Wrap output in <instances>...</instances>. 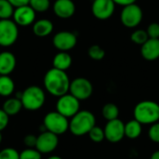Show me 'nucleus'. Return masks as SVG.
<instances>
[{"mask_svg":"<svg viewBox=\"0 0 159 159\" xmlns=\"http://www.w3.org/2000/svg\"><path fill=\"white\" fill-rule=\"evenodd\" d=\"M15 84L9 75H0V96L9 97L14 93Z\"/></svg>","mask_w":159,"mask_h":159,"instance_id":"4be33fe9","label":"nucleus"},{"mask_svg":"<svg viewBox=\"0 0 159 159\" xmlns=\"http://www.w3.org/2000/svg\"><path fill=\"white\" fill-rule=\"evenodd\" d=\"M59 138L58 135L49 132L48 130H44L37 136L35 149L43 154H50L58 147Z\"/></svg>","mask_w":159,"mask_h":159,"instance_id":"9d476101","label":"nucleus"},{"mask_svg":"<svg viewBox=\"0 0 159 159\" xmlns=\"http://www.w3.org/2000/svg\"><path fill=\"white\" fill-rule=\"evenodd\" d=\"M150 159H159V150L155 151V152L151 155Z\"/></svg>","mask_w":159,"mask_h":159,"instance_id":"e433bc0d","label":"nucleus"},{"mask_svg":"<svg viewBox=\"0 0 159 159\" xmlns=\"http://www.w3.org/2000/svg\"><path fill=\"white\" fill-rule=\"evenodd\" d=\"M29 6L35 12H45L50 7L49 0H30Z\"/></svg>","mask_w":159,"mask_h":159,"instance_id":"cd10ccee","label":"nucleus"},{"mask_svg":"<svg viewBox=\"0 0 159 159\" xmlns=\"http://www.w3.org/2000/svg\"><path fill=\"white\" fill-rule=\"evenodd\" d=\"M0 159H20V153L11 147L4 148L0 151Z\"/></svg>","mask_w":159,"mask_h":159,"instance_id":"c756f323","label":"nucleus"},{"mask_svg":"<svg viewBox=\"0 0 159 159\" xmlns=\"http://www.w3.org/2000/svg\"><path fill=\"white\" fill-rule=\"evenodd\" d=\"M52 64L53 68L61 71H66L72 65V57L69 53L65 51H61L54 56Z\"/></svg>","mask_w":159,"mask_h":159,"instance_id":"6ab92c4d","label":"nucleus"},{"mask_svg":"<svg viewBox=\"0 0 159 159\" xmlns=\"http://www.w3.org/2000/svg\"><path fill=\"white\" fill-rule=\"evenodd\" d=\"M103 130L105 140L112 143H119L125 137V123L119 118L107 121Z\"/></svg>","mask_w":159,"mask_h":159,"instance_id":"9b49d317","label":"nucleus"},{"mask_svg":"<svg viewBox=\"0 0 159 159\" xmlns=\"http://www.w3.org/2000/svg\"><path fill=\"white\" fill-rule=\"evenodd\" d=\"M35 11L29 6H21L15 7L12 18L14 22L20 26H29L35 21Z\"/></svg>","mask_w":159,"mask_h":159,"instance_id":"4468645a","label":"nucleus"},{"mask_svg":"<svg viewBox=\"0 0 159 159\" xmlns=\"http://www.w3.org/2000/svg\"><path fill=\"white\" fill-rule=\"evenodd\" d=\"M116 4L113 0H94L91 6V11L98 20H107L115 12Z\"/></svg>","mask_w":159,"mask_h":159,"instance_id":"ddd939ff","label":"nucleus"},{"mask_svg":"<svg viewBox=\"0 0 159 159\" xmlns=\"http://www.w3.org/2000/svg\"><path fill=\"white\" fill-rule=\"evenodd\" d=\"M36 139L37 137L33 134H28L24 137L23 143L26 145L27 148H34L36 144Z\"/></svg>","mask_w":159,"mask_h":159,"instance_id":"473e14b6","label":"nucleus"},{"mask_svg":"<svg viewBox=\"0 0 159 159\" xmlns=\"http://www.w3.org/2000/svg\"><path fill=\"white\" fill-rule=\"evenodd\" d=\"M19 36L18 25L10 19L0 20V46L10 47L17 41Z\"/></svg>","mask_w":159,"mask_h":159,"instance_id":"0eeeda50","label":"nucleus"},{"mask_svg":"<svg viewBox=\"0 0 159 159\" xmlns=\"http://www.w3.org/2000/svg\"><path fill=\"white\" fill-rule=\"evenodd\" d=\"M96 125L95 116L88 111H78L69 121V130L75 136H84Z\"/></svg>","mask_w":159,"mask_h":159,"instance_id":"7ed1b4c3","label":"nucleus"},{"mask_svg":"<svg viewBox=\"0 0 159 159\" xmlns=\"http://www.w3.org/2000/svg\"><path fill=\"white\" fill-rule=\"evenodd\" d=\"M113 1L116 5H119L122 7H126V6L134 4L136 2V0H113Z\"/></svg>","mask_w":159,"mask_h":159,"instance_id":"c9c22d12","label":"nucleus"},{"mask_svg":"<svg viewBox=\"0 0 159 159\" xmlns=\"http://www.w3.org/2000/svg\"><path fill=\"white\" fill-rule=\"evenodd\" d=\"M69 93L79 101H85L91 97L93 86L91 82L85 77H77L70 82Z\"/></svg>","mask_w":159,"mask_h":159,"instance_id":"1a4fd4ad","label":"nucleus"},{"mask_svg":"<svg viewBox=\"0 0 159 159\" xmlns=\"http://www.w3.org/2000/svg\"><path fill=\"white\" fill-rule=\"evenodd\" d=\"M130 39L131 41L136 44V45H143L144 44L148 39H149V36L147 34V32L144 31V30H142V29H138V30H135L131 35H130Z\"/></svg>","mask_w":159,"mask_h":159,"instance_id":"a878e982","label":"nucleus"},{"mask_svg":"<svg viewBox=\"0 0 159 159\" xmlns=\"http://www.w3.org/2000/svg\"><path fill=\"white\" fill-rule=\"evenodd\" d=\"M102 115L103 118L106 119L107 121L116 119L119 116V108L117 107L116 104L108 102L103 105L102 109Z\"/></svg>","mask_w":159,"mask_h":159,"instance_id":"5701e85b","label":"nucleus"},{"mask_svg":"<svg viewBox=\"0 0 159 159\" xmlns=\"http://www.w3.org/2000/svg\"><path fill=\"white\" fill-rule=\"evenodd\" d=\"M16 57L9 51L0 53V75H8L16 68Z\"/></svg>","mask_w":159,"mask_h":159,"instance_id":"f3484780","label":"nucleus"},{"mask_svg":"<svg viewBox=\"0 0 159 159\" xmlns=\"http://www.w3.org/2000/svg\"><path fill=\"white\" fill-rule=\"evenodd\" d=\"M141 54L148 61H154L159 58V38H149L142 45Z\"/></svg>","mask_w":159,"mask_h":159,"instance_id":"dca6fc26","label":"nucleus"},{"mask_svg":"<svg viewBox=\"0 0 159 159\" xmlns=\"http://www.w3.org/2000/svg\"><path fill=\"white\" fill-rule=\"evenodd\" d=\"M42 154L35 148H26L20 153V159H41Z\"/></svg>","mask_w":159,"mask_h":159,"instance_id":"c85d7f7f","label":"nucleus"},{"mask_svg":"<svg viewBox=\"0 0 159 159\" xmlns=\"http://www.w3.org/2000/svg\"><path fill=\"white\" fill-rule=\"evenodd\" d=\"M146 32L149 38H159V23L152 22L149 24Z\"/></svg>","mask_w":159,"mask_h":159,"instance_id":"2f4dec72","label":"nucleus"},{"mask_svg":"<svg viewBox=\"0 0 159 159\" xmlns=\"http://www.w3.org/2000/svg\"><path fill=\"white\" fill-rule=\"evenodd\" d=\"M88 54L89 58L92 59L93 61H102L105 57L104 49L99 45H92L91 47H89L88 50Z\"/></svg>","mask_w":159,"mask_h":159,"instance_id":"393cba45","label":"nucleus"},{"mask_svg":"<svg viewBox=\"0 0 159 159\" xmlns=\"http://www.w3.org/2000/svg\"><path fill=\"white\" fill-rule=\"evenodd\" d=\"M20 102L25 110L37 111L42 108L46 102L45 91L40 87L30 86L21 92Z\"/></svg>","mask_w":159,"mask_h":159,"instance_id":"20e7f679","label":"nucleus"},{"mask_svg":"<svg viewBox=\"0 0 159 159\" xmlns=\"http://www.w3.org/2000/svg\"><path fill=\"white\" fill-rule=\"evenodd\" d=\"M89 139L94 142V143H102L103 140H105V136H104V130L103 129H102L101 127H98V126H94L90 130L89 132L88 133Z\"/></svg>","mask_w":159,"mask_h":159,"instance_id":"bb28decb","label":"nucleus"},{"mask_svg":"<svg viewBox=\"0 0 159 159\" xmlns=\"http://www.w3.org/2000/svg\"><path fill=\"white\" fill-rule=\"evenodd\" d=\"M143 13L140 6L134 4L123 7L120 14L121 23L127 28H135L143 20Z\"/></svg>","mask_w":159,"mask_h":159,"instance_id":"6e6552de","label":"nucleus"},{"mask_svg":"<svg viewBox=\"0 0 159 159\" xmlns=\"http://www.w3.org/2000/svg\"><path fill=\"white\" fill-rule=\"evenodd\" d=\"M143 132V125L136 119H132L125 123V137L130 140L138 139Z\"/></svg>","mask_w":159,"mask_h":159,"instance_id":"aec40b11","label":"nucleus"},{"mask_svg":"<svg viewBox=\"0 0 159 159\" xmlns=\"http://www.w3.org/2000/svg\"><path fill=\"white\" fill-rule=\"evenodd\" d=\"M15 7L7 0H0V20L10 19Z\"/></svg>","mask_w":159,"mask_h":159,"instance_id":"b1692460","label":"nucleus"},{"mask_svg":"<svg viewBox=\"0 0 159 159\" xmlns=\"http://www.w3.org/2000/svg\"><path fill=\"white\" fill-rule=\"evenodd\" d=\"M56 111L67 118L73 117L80 111V101L70 93H66L58 98L56 102Z\"/></svg>","mask_w":159,"mask_h":159,"instance_id":"423d86ee","label":"nucleus"},{"mask_svg":"<svg viewBox=\"0 0 159 159\" xmlns=\"http://www.w3.org/2000/svg\"><path fill=\"white\" fill-rule=\"evenodd\" d=\"M53 31V23L48 19H40L33 23V32L38 37H46Z\"/></svg>","mask_w":159,"mask_h":159,"instance_id":"a211bd4d","label":"nucleus"},{"mask_svg":"<svg viewBox=\"0 0 159 159\" xmlns=\"http://www.w3.org/2000/svg\"><path fill=\"white\" fill-rule=\"evenodd\" d=\"M14 7H19L21 6H26L29 5L30 0H7Z\"/></svg>","mask_w":159,"mask_h":159,"instance_id":"f704fd0d","label":"nucleus"},{"mask_svg":"<svg viewBox=\"0 0 159 159\" xmlns=\"http://www.w3.org/2000/svg\"><path fill=\"white\" fill-rule=\"evenodd\" d=\"M43 125L46 130L58 136L64 134L67 130H69L68 118L57 111L48 113L43 119Z\"/></svg>","mask_w":159,"mask_h":159,"instance_id":"39448f33","label":"nucleus"},{"mask_svg":"<svg viewBox=\"0 0 159 159\" xmlns=\"http://www.w3.org/2000/svg\"><path fill=\"white\" fill-rule=\"evenodd\" d=\"M2 109L5 111V113L8 116H16L20 112L22 109V103L20 102V99L14 97V98H8L5 102L3 103Z\"/></svg>","mask_w":159,"mask_h":159,"instance_id":"412c9836","label":"nucleus"},{"mask_svg":"<svg viewBox=\"0 0 159 159\" xmlns=\"http://www.w3.org/2000/svg\"><path fill=\"white\" fill-rule=\"evenodd\" d=\"M48 159H62L61 157H59V156H51V157H49Z\"/></svg>","mask_w":159,"mask_h":159,"instance_id":"4c0bfd02","label":"nucleus"},{"mask_svg":"<svg viewBox=\"0 0 159 159\" xmlns=\"http://www.w3.org/2000/svg\"><path fill=\"white\" fill-rule=\"evenodd\" d=\"M150 126L151 127L148 130L149 139L156 143H159V121L150 125Z\"/></svg>","mask_w":159,"mask_h":159,"instance_id":"7c9ffc66","label":"nucleus"},{"mask_svg":"<svg viewBox=\"0 0 159 159\" xmlns=\"http://www.w3.org/2000/svg\"><path fill=\"white\" fill-rule=\"evenodd\" d=\"M45 89L54 97H61L69 92L70 79L65 71L56 68L49 69L44 76Z\"/></svg>","mask_w":159,"mask_h":159,"instance_id":"f257e3e1","label":"nucleus"},{"mask_svg":"<svg viewBox=\"0 0 159 159\" xmlns=\"http://www.w3.org/2000/svg\"><path fill=\"white\" fill-rule=\"evenodd\" d=\"M53 11L58 18L69 19L75 12V5L73 0H56L53 4Z\"/></svg>","mask_w":159,"mask_h":159,"instance_id":"2eb2a0df","label":"nucleus"},{"mask_svg":"<svg viewBox=\"0 0 159 159\" xmlns=\"http://www.w3.org/2000/svg\"><path fill=\"white\" fill-rule=\"evenodd\" d=\"M2 140H3V136H2V133H1V131H0V144H1V143H2Z\"/></svg>","mask_w":159,"mask_h":159,"instance_id":"58836bf2","label":"nucleus"},{"mask_svg":"<svg viewBox=\"0 0 159 159\" xmlns=\"http://www.w3.org/2000/svg\"><path fill=\"white\" fill-rule=\"evenodd\" d=\"M53 45L54 47L60 50V51H65L73 49L77 43V37L76 35L68 31H61L57 33L53 36Z\"/></svg>","mask_w":159,"mask_h":159,"instance_id":"f8f14e48","label":"nucleus"},{"mask_svg":"<svg viewBox=\"0 0 159 159\" xmlns=\"http://www.w3.org/2000/svg\"><path fill=\"white\" fill-rule=\"evenodd\" d=\"M133 116L142 125H152L159 121V104L154 101H142L133 110Z\"/></svg>","mask_w":159,"mask_h":159,"instance_id":"f03ea898","label":"nucleus"},{"mask_svg":"<svg viewBox=\"0 0 159 159\" xmlns=\"http://www.w3.org/2000/svg\"><path fill=\"white\" fill-rule=\"evenodd\" d=\"M9 122V116L5 113L3 109H0V131L4 130Z\"/></svg>","mask_w":159,"mask_h":159,"instance_id":"72a5a7b5","label":"nucleus"}]
</instances>
